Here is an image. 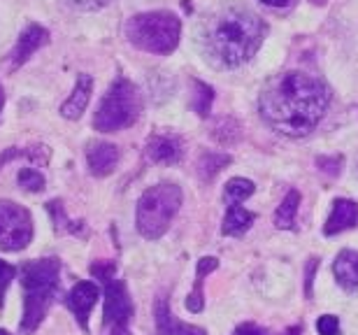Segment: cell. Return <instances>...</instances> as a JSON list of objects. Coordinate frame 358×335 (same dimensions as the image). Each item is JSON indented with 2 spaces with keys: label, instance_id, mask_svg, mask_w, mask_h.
Here are the masks:
<instances>
[{
  "label": "cell",
  "instance_id": "obj_30",
  "mask_svg": "<svg viewBox=\"0 0 358 335\" xmlns=\"http://www.w3.org/2000/svg\"><path fill=\"white\" fill-rule=\"evenodd\" d=\"M317 266H319V261L317 259H312V263L307 266V282H305V294H307V298H312V277H314V270H317Z\"/></svg>",
  "mask_w": 358,
  "mask_h": 335
},
{
  "label": "cell",
  "instance_id": "obj_9",
  "mask_svg": "<svg viewBox=\"0 0 358 335\" xmlns=\"http://www.w3.org/2000/svg\"><path fill=\"white\" fill-rule=\"evenodd\" d=\"M147 156L149 161L159 163V166H175L182 163L186 156V142L182 135L170 131H156L147 140Z\"/></svg>",
  "mask_w": 358,
  "mask_h": 335
},
{
  "label": "cell",
  "instance_id": "obj_29",
  "mask_svg": "<svg viewBox=\"0 0 358 335\" xmlns=\"http://www.w3.org/2000/svg\"><path fill=\"white\" fill-rule=\"evenodd\" d=\"M233 335H270V333L256 324H240L238 329L233 331Z\"/></svg>",
  "mask_w": 358,
  "mask_h": 335
},
{
  "label": "cell",
  "instance_id": "obj_5",
  "mask_svg": "<svg viewBox=\"0 0 358 335\" xmlns=\"http://www.w3.org/2000/svg\"><path fill=\"white\" fill-rule=\"evenodd\" d=\"M182 189L173 182H163L149 187L138 201L135 224L138 233L147 240H159L168 233L170 224L182 208Z\"/></svg>",
  "mask_w": 358,
  "mask_h": 335
},
{
  "label": "cell",
  "instance_id": "obj_26",
  "mask_svg": "<svg viewBox=\"0 0 358 335\" xmlns=\"http://www.w3.org/2000/svg\"><path fill=\"white\" fill-rule=\"evenodd\" d=\"M317 331H319V335H340V322H338V317H333V315L319 317Z\"/></svg>",
  "mask_w": 358,
  "mask_h": 335
},
{
  "label": "cell",
  "instance_id": "obj_28",
  "mask_svg": "<svg viewBox=\"0 0 358 335\" xmlns=\"http://www.w3.org/2000/svg\"><path fill=\"white\" fill-rule=\"evenodd\" d=\"M70 5L77 7V10H82V12H96L100 10V7H105L110 0H68Z\"/></svg>",
  "mask_w": 358,
  "mask_h": 335
},
{
  "label": "cell",
  "instance_id": "obj_11",
  "mask_svg": "<svg viewBox=\"0 0 358 335\" xmlns=\"http://www.w3.org/2000/svg\"><path fill=\"white\" fill-rule=\"evenodd\" d=\"M49 42V31L45 26L40 24H28L24 31H21L17 45H14V49L10 52V59H7V66H10L12 70L21 68L24 63L31 59V56L38 52V49H42Z\"/></svg>",
  "mask_w": 358,
  "mask_h": 335
},
{
  "label": "cell",
  "instance_id": "obj_16",
  "mask_svg": "<svg viewBox=\"0 0 358 335\" xmlns=\"http://www.w3.org/2000/svg\"><path fill=\"white\" fill-rule=\"evenodd\" d=\"M333 273L342 289L356 291L358 289V252H354V249L340 252L338 259L333 263Z\"/></svg>",
  "mask_w": 358,
  "mask_h": 335
},
{
  "label": "cell",
  "instance_id": "obj_21",
  "mask_svg": "<svg viewBox=\"0 0 358 335\" xmlns=\"http://www.w3.org/2000/svg\"><path fill=\"white\" fill-rule=\"evenodd\" d=\"M228 163H231V156L221 154V152H205L203 159L198 163V173L205 182H212L221 170H224Z\"/></svg>",
  "mask_w": 358,
  "mask_h": 335
},
{
  "label": "cell",
  "instance_id": "obj_2",
  "mask_svg": "<svg viewBox=\"0 0 358 335\" xmlns=\"http://www.w3.org/2000/svg\"><path fill=\"white\" fill-rule=\"evenodd\" d=\"M266 26L259 14L247 7H224L207 21L203 49L212 66L231 70L240 68L259 52Z\"/></svg>",
  "mask_w": 358,
  "mask_h": 335
},
{
  "label": "cell",
  "instance_id": "obj_7",
  "mask_svg": "<svg viewBox=\"0 0 358 335\" xmlns=\"http://www.w3.org/2000/svg\"><path fill=\"white\" fill-rule=\"evenodd\" d=\"M91 275L100 280L105 291V310H103V326L110 335H128V324L133 317V301L128 294L124 280L114 277V263L98 261L91 266Z\"/></svg>",
  "mask_w": 358,
  "mask_h": 335
},
{
  "label": "cell",
  "instance_id": "obj_13",
  "mask_svg": "<svg viewBox=\"0 0 358 335\" xmlns=\"http://www.w3.org/2000/svg\"><path fill=\"white\" fill-rule=\"evenodd\" d=\"M154 317H156V333L159 335H207L205 329H198V326H193V324L177 322L173 317V312H170V303H168L166 294L156 298Z\"/></svg>",
  "mask_w": 358,
  "mask_h": 335
},
{
  "label": "cell",
  "instance_id": "obj_6",
  "mask_svg": "<svg viewBox=\"0 0 358 335\" xmlns=\"http://www.w3.org/2000/svg\"><path fill=\"white\" fill-rule=\"evenodd\" d=\"M142 114V96L140 89L131 80L112 82L110 91L100 101L96 117H93V128L100 133H117L133 126Z\"/></svg>",
  "mask_w": 358,
  "mask_h": 335
},
{
  "label": "cell",
  "instance_id": "obj_3",
  "mask_svg": "<svg viewBox=\"0 0 358 335\" xmlns=\"http://www.w3.org/2000/svg\"><path fill=\"white\" fill-rule=\"evenodd\" d=\"M59 259H35L26 261L19 268V280L24 287V317H21L19 331L24 335H33L45 322L54 298L59 294Z\"/></svg>",
  "mask_w": 358,
  "mask_h": 335
},
{
  "label": "cell",
  "instance_id": "obj_34",
  "mask_svg": "<svg viewBox=\"0 0 358 335\" xmlns=\"http://www.w3.org/2000/svg\"><path fill=\"white\" fill-rule=\"evenodd\" d=\"M300 333V329H293V331H289V335H298Z\"/></svg>",
  "mask_w": 358,
  "mask_h": 335
},
{
  "label": "cell",
  "instance_id": "obj_20",
  "mask_svg": "<svg viewBox=\"0 0 358 335\" xmlns=\"http://www.w3.org/2000/svg\"><path fill=\"white\" fill-rule=\"evenodd\" d=\"M298 208H300V194L296 189H291L275 212V226L277 228H291L293 222H296V217H298Z\"/></svg>",
  "mask_w": 358,
  "mask_h": 335
},
{
  "label": "cell",
  "instance_id": "obj_10",
  "mask_svg": "<svg viewBox=\"0 0 358 335\" xmlns=\"http://www.w3.org/2000/svg\"><path fill=\"white\" fill-rule=\"evenodd\" d=\"M100 298V289L96 282L91 280H84V282H77L73 289L68 291L66 296V308L73 312V317L77 319V324H80V329L87 331L89 329V315L93 310V305L98 303Z\"/></svg>",
  "mask_w": 358,
  "mask_h": 335
},
{
  "label": "cell",
  "instance_id": "obj_35",
  "mask_svg": "<svg viewBox=\"0 0 358 335\" xmlns=\"http://www.w3.org/2000/svg\"><path fill=\"white\" fill-rule=\"evenodd\" d=\"M0 335H12L10 331H5V329H0Z\"/></svg>",
  "mask_w": 358,
  "mask_h": 335
},
{
  "label": "cell",
  "instance_id": "obj_32",
  "mask_svg": "<svg viewBox=\"0 0 358 335\" xmlns=\"http://www.w3.org/2000/svg\"><path fill=\"white\" fill-rule=\"evenodd\" d=\"M263 5H270V7H286L291 0H261Z\"/></svg>",
  "mask_w": 358,
  "mask_h": 335
},
{
  "label": "cell",
  "instance_id": "obj_22",
  "mask_svg": "<svg viewBox=\"0 0 358 335\" xmlns=\"http://www.w3.org/2000/svg\"><path fill=\"white\" fill-rule=\"evenodd\" d=\"M254 182L252 180H245V177H235L226 184L224 189V201L228 205H240L242 201H247L249 196L254 194Z\"/></svg>",
  "mask_w": 358,
  "mask_h": 335
},
{
  "label": "cell",
  "instance_id": "obj_25",
  "mask_svg": "<svg viewBox=\"0 0 358 335\" xmlns=\"http://www.w3.org/2000/svg\"><path fill=\"white\" fill-rule=\"evenodd\" d=\"M14 275H17V268H14L12 263L0 259V308L5 305V294H7V289H10Z\"/></svg>",
  "mask_w": 358,
  "mask_h": 335
},
{
  "label": "cell",
  "instance_id": "obj_31",
  "mask_svg": "<svg viewBox=\"0 0 358 335\" xmlns=\"http://www.w3.org/2000/svg\"><path fill=\"white\" fill-rule=\"evenodd\" d=\"M317 163H319L321 168H324V166H338L340 159H324V156H321V159H319ZM328 170H331V175H338V168H326L324 173H328Z\"/></svg>",
  "mask_w": 358,
  "mask_h": 335
},
{
  "label": "cell",
  "instance_id": "obj_14",
  "mask_svg": "<svg viewBox=\"0 0 358 335\" xmlns=\"http://www.w3.org/2000/svg\"><path fill=\"white\" fill-rule=\"evenodd\" d=\"M356 226H358V203L347 201V198H338L333 203V212L324 226V235H338Z\"/></svg>",
  "mask_w": 358,
  "mask_h": 335
},
{
  "label": "cell",
  "instance_id": "obj_24",
  "mask_svg": "<svg viewBox=\"0 0 358 335\" xmlns=\"http://www.w3.org/2000/svg\"><path fill=\"white\" fill-rule=\"evenodd\" d=\"M17 182L21 189L28 191V194H40V191L45 189V175L38 173L35 168H21Z\"/></svg>",
  "mask_w": 358,
  "mask_h": 335
},
{
  "label": "cell",
  "instance_id": "obj_12",
  "mask_svg": "<svg viewBox=\"0 0 358 335\" xmlns=\"http://www.w3.org/2000/svg\"><path fill=\"white\" fill-rule=\"evenodd\" d=\"M87 166L93 177L112 175L119 166V149L112 142L91 140L87 145Z\"/></svg>",
  "mask_w": 358,
  "mask_h": 335
},
{
  "label": "cell",
  "instance_id": "obj_4",
  "mask_svg": "<svg viewBox=\"0 0 358 335\" xmlns=\"http://www.w3.org/2000/svg\"><path fill=\"white\" fill-rule=\"evenodd\" d=\"M126 38L142 52L163 56L177 49L179 38H182V21L168 10L142 12L128 19Z\"/></svg>",
  "mask_w": 358,
  "mask_h": 335
},
{
  "label": "cell",
  "instance_id": "obj_18",
  "mask_svg": "<svg viewBox=\"0 0 358 335\" xmlns=\"http://www.w3.org/2000/svg\"><path fill=\"white\" fill-rule=\"evenodd\" d=\"M212 103H214V89L210 84L200 82V80H191V108L198 117L207 119L212 112Z\"/></svg>",
  "mask_w": 358,
  "mask_h": 335
},
{
  "label": "cell",
  "instance_id": "obj_1",
  "mask_svg": "<svg viewBox=\"0 0 358 335\" xmlns=\"http://www.w3.org/2000/svg\"><path fill=\"white\" fill-rule=\"evenodd\" d=\"M331 105L328 87L319 77L289 70L266 84L259 98V112L272 131L303 138L319 126Z\"/></svg>",
  "mask_w": 358,
  "mask_h": 335
},
{
  "label": "cell",
  "instance_id": "obj_27",
  "mask_svg": "<svg viewBox=\"0 0 358 335\" xmlns=\"http://www.w3.org/2000/svg\"><path fill=\"white\" fill-rule=\"evenodd\" d=\"M217 268H219V259H214V256H205V259L198 261L196 277H198V280H205V277L210 275V273H214Z\"/></svg>",
  "mask_w": 358,
  "mask_h": 335
},
{
  "label": "cell",
  "instance_id": "obj_17",
  "mask_svg": "<svg viewBox=\"0 0 358 335\" xmlns=\"http://www.w3.org/2000/svg\"><path fill=\"white\" fill-rule=\"evenodd\" d=\"M254 224V215L249 210H245L242 205H228V212L221 224V233L231 235V238H240L245 235Z\"/></svg>",
  "mask_w": 358,
  "mask_h": 335
},
{
  "label": "cell",
  "instance_id": "obj_23",
  "mask_svg": "<svg viewBox=\"0 0 358 335\" xmlns=\"http://www.w3.org/2000/svg\"><path fill=\"white\" fill-rule=\"evenodd\" d=\"M212 138L219 142V145H235V142H240L242 138V131H240V124L231 117L217 121V126L212 128Z\"/></svg>",
  "mask_w": 358,
  "mask_h": 335
},
{
  "label": "cell",
  "instance_id": "obj_19",
  "mask_svg": "<svg viewBox=\"0 0 358 335\" xmlns=\"http://www.w3.org/2000/svg\"><path fill=\"white\" fill-rule=\"evenodd\" d=\"M47 212L54 219V226L59 233H70V235H87V224L84 222H70V217H66V210H63L61 201H52L47 203Z\"/></svg>",
  "mask_w": 358,
  "mask_h": 335
},
{
  "label": "cell",
  "instance_id": "obj_8",
  "mask_svg": "<svg viewBox=\"0 0 358 335\" xmlns=\"http://www.w3.org/2000/svg\"><path fill=\"white\" fill-rule=\"evenodd\" d=\"M33 240V217L24 205L0 201V252H21Z\"/></svg>",
  "mask_w": 358,
  "mask_h": 335
},
{
  "label": "cell",
  "instance_id": "obj_15",
  "mask_svg": "<svg viewBox=\"0 0 358 335\" xmlns=\"http://www.w3.org/2000/svg\"><path fill=\"white\" fill-rule=\"evenodd\" d=\"M91 94H93V80L89 75H80V77H77V84H75L73 94H70L68 101L61 105V117L63 119H73V121L80 119L89 108Z\"/></svg>",
  "mask_w": 358,
  "mask_h": 335
},
{
  "label": "cell",
  "instance_id": "obj_33",
  "mask_svg": "<svg viewBox=\"0 0 358 335\" xmlns=\"http://www.w3.org/2000/svg\"><path fill=\"white\" fill-rule=\"evenodd\" d=\"M3 105H5V91H3V84H0V112H3Z\"/></svg>",
  "mask_w": 358,
  "mask_h": 335
}]
</instances>
